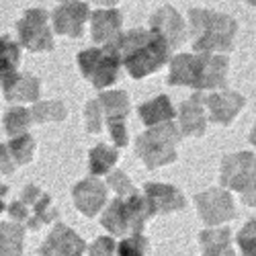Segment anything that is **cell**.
Here are the masks:
<instances>
[{
	"label": "cell",
	"mask_w": 256,
	"mask_h": 256,
	"mask_svg": "<svg viewBox=\"0 0 256 256\" xmlns=\"http://www.w3.org/2000/svg\"><path fill=\"white\" fill-rule=\"evenodd\" d=\"M138 39H140V44L136 41L138 46L125 56V64H127V68L132 70L134 76H144L150 70H156L164 62L166 48L162 44V39L154 37V35L140 33Z\"/></svg>",
	"instance_id": "1"
}]
</instances>
